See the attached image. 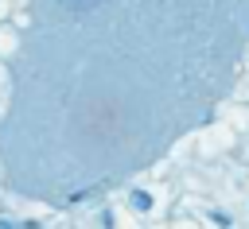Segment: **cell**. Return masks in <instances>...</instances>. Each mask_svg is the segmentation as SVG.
I'll return each instance as SVG.
<instances>
[{
	"instance_id": "2",
	"label": "cell",
	"mask_w": 249,
	"mask_h": 229,
	"mask_svg": "<svg viewBox=\"0 0 249 229\" xmlns=\"http://www.w3.org/2000/svg\"><path fill=\"white\" fill-rule=\"evenodd\" d=\"M132 210H152V194H144V190H132Z\"/></svg>"
},
{
	"instance_id": "3",
	"label": "cell",
	"mask_w": 249,
	"mask_h": 229,
	"mask_svg": "<svg viewBox=\"0 0 249 229\" xmlns=\"http://www.w3.org/2000/svg\"><path fill=\"white\" fill-rule=\"evenodd\" d=\"M210 221H214L218 229H230V213H222V210H210Z\"/></svg>"
},
{
	"instance_id": "4",
	"label": "cell",
	"mask_w": 249,
	"mask_h": 229,
	"mask_svg": "<svg viewBox=\"0 0 249 229\" xmlns=\"http://www.w3.org/2000/svg\"><path fill=\"white\" fill-rule=\"evenodd\" d=\"M0 229H16V221H8V217H0Z\"/></svg>"
},
{
	"instance_id": "1",
	"label": "cell",
	"mask_w": 249,
	"mask_h": 229,
	"mask_svg": "<svg viewBox=\"0 0 249 229\" xmlns=\"http://www.w3.org/2000/svg\"><path fill=\"white\" fill-rule=\"evenodd\" d=\"M62 8H70V12H89V8H97L101 0H58Z\"/></svg>"
}]
</instances>
